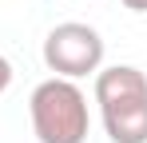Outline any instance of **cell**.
<instances>
[{"label": "cell", "instance_id": "cell-2", "mask_svg": "<svg viewBox=\"0 0 147 143\" xmlns=\"http://www.w3.org/2000/svg\"><path fill=\"white\" fill-rule=\"evenodd\" d=\"M28 115H32V131L40 143H84L92 127L88 95L80 92L76 80H60V76L32 88Z\"/></svg>", "mask_w": 147, "mask_h": 143}, {"label": "cell", "instance_id": "cell-4", "mask_svg": "<svg viewBox=\"0 0 147 143\" xmlns=\"http://www.w3.org/2000/svg\"><path fill=\"white\" fill-rule=\"evenodd\" d=\"M12 88V64H8V56H0V95Z\"/></svg>", "mask_w": 147, "mask_h": 143}, {"label": "cell", "instance_id": "cell-1", "mask_svg": "<svg viewBox=\"0 0 147 143\" xmlns=\"http://www.w3.org/2000/svg\"><path fill=\"white\" fill-rule=\"evenodd\" d=\"M96 103L111 143H147V76L131 64L96 72Z\"/></svg>", "mask_w": 147, "mask_h": 143}, {"label": "cell", "instance_id": "cell-5", "mask_svg": "<svg viewBox=\"0 0 147 143\" xmlns=\"http://www.w3.org/2000/svg\"><path fill=\"white\" fill-rule=\"evenodd\" d=\"M123 8H131V12H147V0H123Z\"/></svg>", "mask_w": 147, "mask_h": 143}, {"label": "cell", "instance_id": "cell-3", "mask_svg": "<svg viewBox=\"0 0 147 143\" xmlns=\"http://www.w3.org/2000/svg\"><path fill=\"white\" fill-rule=\"evenodd\" d=\"M44 64H48L60 80H80L92 76L103 64V36L92 24L64 20L44 36Z\"/></svg>", "mask_w": 147, "mask_h": 143}]
</instances>
